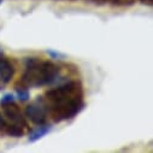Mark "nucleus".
Instances as JSON below:
<instances>
[{
    "mask_svg": "<svg viewBox=\"0 0 153 153\" xmlns=\"http://www.w3.org/2000/svg\"><path fill=\"white\" fill-rule=\"evenodd\" d=\"M48 114L56 122L72 120L85 107V92L80 81H69L48 89L44 98Z\"/></svg>",
    "mask_w": 153,
    "mask_h": 153,
    "instance_id": "nucleus-1",
    "label": "nucleus"
},
{
    "mask_svg": "<svg viewBox=\"0 0 153 153\" xmlns=\"http://www.w3.org/2000/svg\"><path fill=\"white\" fill-rule=\"evenodd\" d=\"M60 69L50 60H41L39 58H27L25 69L23 71L21 85L27 88H40L52 85L59 76Z\"/></svg>",
    "mask_w": 153,
    "mask_h": 153,
    "instance_id": "nucleus-2",
    "label": "nucleus"
},
{
    "mask_svg": "<svg viewBox=\"0 0 153 153\" xmlns=\"http://www.w3.org/2000/svg\"><path fill=\"white\" fill-rule=\"evenodd\" d=\"M25 117L34 124L39 126V124H45L47 122L48 117V111L46 102L42 97H37L33 102H30L25 107Z\"/></svg>",
    "mask_w": 153,
    "mask_h": 153,
    "instance_id": "nucleus-3",
    "label": "nucleus"
},
{
    "mask_svg": "<svg viewBox=\"0 0 153 153\" xmlns=\"http://www.w3.org/2000/svg\"><path fill=\"white\" fill-rule=\"evenodd\" d=\"M3 110H4V117H6L10 122V124H15V126H19L23 128L28 127V123L25 121L24 114L22 113L21 108L17 106L16 102H10L6 105H3Z\"/></svg>",
    "mask_w": 153,
    "mask_h": 153,
    "instance_id": "nucleus-4",
    "label": "nucleus"
},
{
    "mask_svg": "<svg viewBox=\"0 0 153 153\" xmlns=\"http://www.w3.org/2000/svg\"><path fill=\"white\" fill-rule=\"evenodd\" d=\"M15 74H16V69L15 65L11 63V60L0 56V80H1V82L5 85L10 83L15 77Z\"/></svg>",
    "mask_w": 153,
    "mask_h": 153,
    "instance_id": "nucleus-5",
    "label": "nucleus"
},
{
    "mask_svg": "<svg viewBox=\"0 0 153 153\" xmlns=\"http://www.w3.org/2000/svg\"><path fill=\"white\" fill-rule=\"evenodd\" d=\"M51 130H52V126L46 124V123H45V124H39L36 128H34V129L29 133L28 140H29V142H35V141H37V140L42 139L44 136H46Z\"/></svg>",
    "mask_w": 153,
    "mask_h": 153,
    "instance_id": "nucleus-6",
    "label": "nucleus"
},
{
    "mask_svg": "<svg viewBox=\"0 0 153 153\" xmlns=\"http://www.w3.org/2000/svg\"><path fill=\"white\" fill-rule=\"evenodd\" d=\"M5 133L12 137H22L25 134V128L19 127V126H15V124H6L4 128Z\"/></svg>",
    "mask_w": 153,
    "mask_h": 153,
    "instance_id": "nucleus-7",
    "label": "nucleus"
},
{
    "mask_svg": "<svg viewBox=\"0 0 153 153\" xmlns=\"http://www.w3.org/2000/svg\"><path fill=\"white\" fill-rule=\"evenodd\" d=\"M16 95L21 101H27L30 99V93H29V88H27L25 86L18 83L16 85Z\"/></svg>",
    "mask_w": 153,
    "mask_h": 153,
    "instance_id": "nucleus-8",
    "label": "nucleus"
},
{
    "mask_svg": "<svg viewBox=\"0 0 153 153\" xmlns=\"http://www.w3.org/2000/svg\"><path fill=\"white\" fill-rule=\"evenodd\" d=\"M10 102H15V95L11 94V93H7L5 94L1 99H0V105H6V104H10Z\"/></svg>",
    "mask_w": 153,
    "mask_h": 153,
    "instance_id": "nucleus-9",
    "label": "nucleus"
},
{
    "mask_svg": "<svg viewBox=\"0 0 153 153\" xmlns=\"http://www.w3.org/2000/svg\"><path fill=\"white\" fill-rule=\"evenodd\" d=\"M111 3L118 6H128V5H133L135 0H111Z\"/></svg>",
    "mask_w": 153,
    "mask_h": 153,
    "instance_id": "nucleus-10",
    "label": "nucleus"
},
{
    "mask_svg": "<svg viewBox=\"0 0 153 153\" xmlns=\"http://www.w3.org/2000/svg\"><path fill=\"white\" fill-rule=\"evenodd\" d=\"M47 54L53 58V59H60V58H64V54H62L60 52H57L54 50H47Z\"/></svg>",
    "mask_w": 153,
    "mask_h": 153,
    "instance_id": "nucleus-11",
    "label": "nucleus"
},
{
    "mask_svg": "<svg viewBox=\"0 0 153 153\" xmlns=\"http://www.w3.org/2000/svg\"><path fill=\"white\" fill-rule=\"evenodd\" d=\"M5 126H6V120L4 117V114L0 112V130H4Z\"/></svg>",
    "mask_w": 153,
    "mask_h": 153,
    "instance_id": "nucleus-12",
    "label": "nucleus"
},
{
    "mask_svg": "<svg viewBox=\"0 0 153 153\" xmlns=\"http://www.w3.org/2000/svg\"><path fill=\"white\" fill-rule=\"evenodd\" d=\"M139 1L143 5H147V6H152L153 5V0H139Z\"/></svg>",
    "mask_w": 153,
    "mask_h": 153,
    "instance_id": "nucleus-13",
    "label": "nucleus"
},
{
    "mask_svg": "<svg viewBox=\"0 0 153 153\" xmlns=\"http://www.w3.org/2000/svg\"><path fill=\"white\" fill-rule=\"evenodd\" d=\"M1 54H3V50H1V48H0V56H1Z\"/></svg>",
    "mask_w": 153,
    "mask_h": 153,
    "instance_id": "nucleus-14",
    "label": "nucleus"
},
{
    "mask_svg": "<svg viewBox=\"0 0 153 153\" xmlns=\"http://www.w3.org/2000/svg\"><path fill=\"white\" fill-rule=\"evenodd\" d=\"M1 3H3V0H0V4H1Z\"/></svg>",
    "mask_w": 153,
    "mask_h": 153,
    "instance_id": "nucleus-15",
    "label": "nucleus"
}]
</instances>
